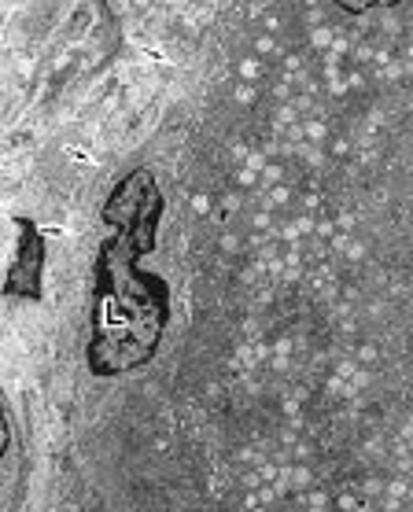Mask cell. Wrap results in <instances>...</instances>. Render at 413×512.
<instances>
[{
  "label": "cell",
  "mask_w": 413,
  "mask_h": 512,
  "mask_svg": "<svg viewBox=\"0 0 413 512\" xmlns=\"http://www.w3.org/2000/svg\"><path fill=\"white\" fill-rule=\"evenodd\" d=\"M148 251L155 244L133 233H111L96 251L89 373L122 376L155 358L170 325V284L141 269Z\"/></svg>",
  "instance_id": "obj_1"
},
{
  "label": "cell",
  "mask_w": 413,
  "mask_h": 512,
  "mask_svg": "<svg viewBox=\"0 0 413 512\" xmlns=\"http://www.w3.org/2000/svg\"><path fill=\"white\" fill-rule=\"evenodd\" d=\"M163 196H159V185L148 166H137L133 174H126L111 188V199L104 203V225H111L115 233H133L148 240V244H159V222H163Z\"/></svg>",
  "instance_id": "obj_2"
},
{
  "label": "cell",
  "mask_w": 413,
  "mask_h": 512,
  "mask_svg": "<svg viewBox=\"0 0 413 512\" xmlns=\"http://www.w3.org/2000/svg\"><path fill=\"white\" fill-rule=\"evenodd\" d=\"M19 225V258L8 269V284L4 295L12 299H41V266H45V240L30 218H15Z\"/></svg>",
  "instance_id": "obj_3"
},
{
  "label": "cell",
  "mask_w": 413,
  "mask_h": 512,
  "mask_svg": "<svg viewBox=\"0 0 413 512\" xmlns=\"http://www.w3.org/2000/svg\"><path fill=\"white\" fill-rule=\"evenodd\" d=\"M332 4L351 15H362V12H373V8H395L402 0H332Z\"/></svg>",
  "instance_id": "obj_4"
}]
</instances>
